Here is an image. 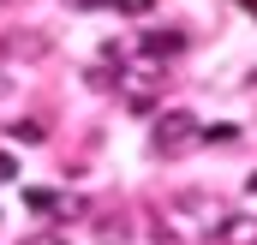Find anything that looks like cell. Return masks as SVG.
I'll use <instances>...</instances> for the list:
<instances>
[{"mask_svg":"<svg viewBox=\"0 0 257 245\" xmlns=\"http://www.w3.org/2000/svg\"><path fill=\"white\" fill-rule=\"evenodd\" d=\"M197 144H203V126H197V114H186V108H168V114L156 120V132H150V150H156V156H186Z\"/></svg>","mask_w":257,"mask_h":245,"instance_id":"2","label":"cell"},{"mask_svg":"<svg viewBox=\"0 0 257 245\" xmlns=\"http://www.w3.org/2000/svg\"><path fill=\"white\" fill-rule=\"evenodd\" d=\"M0 90H6V72H0Z\"/></svg>","mask_w":257,"mask_h":245,"instance_id":"15","label":"cell"},{"mask_svg":"<svg viewBox=\"0 0 257 245\" xmlns=\"http://www.w3.org/2000/svg\"><path fill=\"white\" fill-rule=\"evenodd\" d=\"M6 54H18V60H42L48 42H42L36 30H18V36H6Z\"/></svg>","mask_w":257,"mask_h":245,"instance_id":"5","label":"cell"},{"mask_svg":"<svg viewBox=\"0 0 257 245\" xmlns=\"http://www.w3.org/2000/svg\"><path fill=\"white\" fill-rule=\"evenodd\" d=\"M102 245H126V215L120 221H102Z\"/></svg>","mask_w":257,"mask_h":245,"instance_id":"10","label":"cell"},{"mask_svg":"<svg viewBox=\"0 0 257 245\" xmlns=\"http://www.w3.org/2000/svg\"><path fill=\"white\" fill-rule=\"evenodd\" d=\"M215 239L221 245H257V215H221Z\"/></svg>","mask_w":257,"mask_h":245,"instance_id":"4","label":"cell"},{"mask_svg":"<svg viewBox=\"0 0 257 245\" xmlns=\"http://www.w3.org/2000/svg\"><path fill=\"white\" fill-rule=\"evenodd\" d=\"M221 215H227V209H221V203H209L203 191H180V197L168 203V227H174L180 239H203V233L215 239V227H221Z\"/></svg>","mask_w":257,"mask_h":245,"instance_id":"1","label":"cell"},{"mask_svg":"<svg viewBox=\"0 0 257 245\" xmlns=\"http://www.w3.org/2000/svg\"><path fill=\"white\" fill-rule=\"evenodd\" d=\"M12 180H18V162H12V156L0 150V185H12Z\"/></svg>","mask_w":257,"mask_h":245,"instance_id":"11","label":"cell"},{"mask_svg":"<svg viewBox=\"0 0 257 245\" xmlns=\"http://www.w3.org/2000/svg\"><path fill=\"white\" fill-rule=\"evenodd\" d=\"M239 126H203V144H233Z\"/></svg>","mask_w":257,"mask_h":245,"instance_id":"9","label":"cell"},{"mask_svg":"<svg viewBox=\"0 0 257 245\" xmlns=\"http://www.w3.org/2000/svg\"><path fill=\"white\" fill-rule=\"evenodd\" d=\"M12 144H42V126H36V120H18V126H12Z\"/></svg>","mask_w":257,"mask_h":245,"instance_id":"7","label":"cell"},{"mask_svg":"<svg viewBox=\"0 0 257 245\" xmlns=\"http://www.w3.org/2000/svg\"><path fill=\"white\" fill-rule=\"evenodd\" d=\"M138 48H144V60L162 66V60H174V54H186V30H150Z\"/></svg>","mask_w":257,"mask_h":245,"instance_id":"3","label":"cell"},{"mask_svg":"<svg viewBox=\"0 0 257 245\" xmlns=\"http://www.w3.org/2000/svg\"><path fill=\"white\" fill-rule=\"evenodd\" d=\"M24 245H72V239H60V233H30Z\"/></svg>","mask_w":257,"mask_h":245,"instance_id":"12","label":"cell"},{"mask_svg":"<svg viewBox=\"0 0 257 245\" xmlns=\"http://www.w3.org/2000/svg\"><path fill=\"white\" fill-rule=\"evenodd\" d=\"M24 203H30L36 215H60V191H54V185H24Z\"/></svg>","mask_w":257,"mask_h":245,"instance_id":"6","label":"cell"},{"mask_svg":"<svg viewBox=\"0 0 257 245\" xmlns=\"http://www.w3.org/2000/svg\"><path fill=\"white\" fill-rule=\"evenodd\" d=\"M114 12H126V18H150L156 0H114Z\"/></svg>","mask_w":257,"mask_h":245,"instance_id":"8","label":"cell"},{"mask_svg":"<svg viewBox=\"0 0 257 245\" xmlns=\"http://www.w3.org/2000/svg\"><path fill=\"white\" fill-rule=\"evenodd\" d=\"M251 84H257V72H251Z\"/></svg>","mask_w":257,"mask_h":245,"instance_id":"16","label":"cell"},{"mask_svg":"<svg viewBox=\"0 0 257 245\" xmlns=\"http://www.w3.org/2000/svg\"><path fill=\"white\" fill-rule=\"evenodd\" d=\"M239 6H245V12H251V18H257V0H239Z\"/></svg>","mask_w":257,"mask_h":245,"instance_id":"13","label":"cell"},{"mask_svg":"<svg viewBox=\"0 0 257 245\" xmlns=\"http://www.w3.org/2000/svg\"><path fill=\"white\" fill-rule=\"evenodd\" d=\"M245 191H251V197H257V174H251V180H245Z\"/></svg>","mask_w":257,"mask_h":245,"instance_id":"14","label":"cell"}]
</instances>
